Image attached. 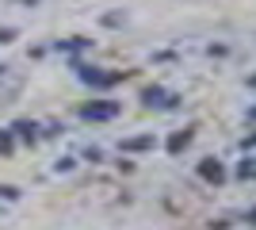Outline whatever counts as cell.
Masks as SVG:
<instances>
[{"instance_id":"cell-1","label":"cell","mask_w":256,"mask_h":230,"mask_svg":"<svg viewBox=\"0 0 256 230\" xmlns=\"http://www.w3.org/2000/svg\"><path fill=\"white\" fill-rule=\"evenodd\" d=\"M80 115H84V119H115V115H118V104H88Z\"/></svg>"},{"instance_id":"cell-8","label":"cell","mask_w":256,"mask_h":230,"mask_svg":"<svg viewBox=\"0 0 256 230\" xmlns=\"http://www.w3.org/2000/svg\"><path fill=\"white\" fill-rule=\"evenodd\" d=\"M0 150H8V138H0Z\"/></svg>"},{"instance_id":"cell-2","label":"cell","mask_w":256,"mask_h":230,"mask_svg":"<svg viewBox=\"0 0 256 230\" xmlns=\"http://www.w3.org/2000/svg\"><path fill=\"white\" fill-rule=\"evenodd\" d=\"M146 104H150V108H168L172 100H168V92H164V88H146Z\"/></svg>"},{"instance_id":"cell-3","label":"cell","mask_w":256,"mask_h":230,"mask_svg":"<svg viewBox=\"0 0 256 230\" xmlns=\"http://www.w3.org/2000/svg\"><path fill=\"white\" fill-rule=\"evenodd\" d=\"M199 173H203L206 176V180H214V184H218V180H222V165H218V161H203V165H199Z\"/></svg>"},{"instance_id":"cell-9","label":"cell","mask_w":256,"mask_h":230,"mask_svg":"<svg viewBox=\"0 0 256 230\" xmlns=\"http://www.w3.org/2000/svg\"><path fill=\"white\" fill-rule=\"evenodd\" d=\"M248 115H252V119H256V108H252V111H248Z\"/></svg>"},{"instance_id":"cell-7","label":"cell","mask_w":256,"mask_h":230,"mask_svg":"<svg viewBox=\"0 0 256 230\" xmlns=\"http://www.w3.org/2000/svg\"><path fill=\"white\" fill-rule=\"evenodd\" d=\"M248 222H252V226H256V207H252V211H248Z\"/></svg>"},{"instance_id":"cell-4","label":"cell","mask_w":256,"mask_h":230,"mask_svg":"<svg viewBox=\"0 0 256 230\" xmlns=\"http://www.w3.org/2000/svg\"><path fill=\"white\" fill-rule=\"evenodd\" d=\"M188 142H192V131H180V134H172V138H168V150H172V153H180Z\"/></svg>"},{"instance_id":"cell-5","label":"cell","mask_w":256,"mask_h":230,"mask_svg":"<svg viewBox=\"0 0 256 230\" xmlns=\"http://www.w3.org/2000/svg\"><path fill=\"white\" fill-rule=\"evenodd\" d=\"M146 146H153V134H142V138H130V142H122V150H146Z\"/></svg>"},{"instance_id":"cell-6","label":"cell","mask_w":256,"mask_h":230,"mask_svg":"<svg viewBox=\"0 0 256 230\" xmlns=\"http://www.w3.org/2000/svg\"><path fill=\"white\" fill-rule=\"evenodd\" d=\"M16 131H20L23 138H34V127H31V123H20V127H16Z\"/></svg>"}]
</instances>
